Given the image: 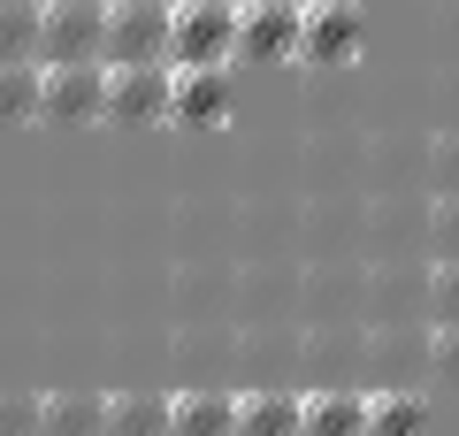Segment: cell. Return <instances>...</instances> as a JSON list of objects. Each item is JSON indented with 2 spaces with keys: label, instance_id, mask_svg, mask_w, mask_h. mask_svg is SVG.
I'll list each match as a JSON object with an SVG mask.
<instances>
[{
  "label": "cell",
  "instance_id": "22",
  "mask_svg": "<svg viewBox=\"0 0 459 436\" xmlns=\"http://www.w3.org/2000/svg\"><path fill=\"white\" fill-rule=\"evenodd\" d=\"M238 8H246V0H238Z\"/></svg>",
  "mask_w": 459,
  "mask_h": 436
},
{
  "label": "cell",
  "instance_id": "9",
  "mask_svg": "<svg viewBox=\"0 0 459 436\" xmlns=\"http://www.w3.org/2000/svg\"><path fill=\"white\" fill-rule=\"evenodd\" d=\"M299 436H368V398H352V390L299 398Z\"/></svg>",
  "mask_w": 459,
  "mask_h": 436
},
{
  "label": "cell",
  "instance_id": "20",
  "mask_svg": "<svg viewBox=\"0 0 459 436\" xmlns=\"http://www.w3.org/2000/svg\"><path fill=\"white\" fill-rule=\"evenodd\" d=\"M429 368H437L444 383H459V322H437V337H429Z\"/></svg>",
  "mask_w": 459,
  "mask_h": 436
},
{
  "label": "cell",
  "instance_id": "8",
  "mask_svg": "<svg viewBox=\"0 0 459 436\" xmlns=\"http://www.w3.org/2000/svg\"><path fill=\"white\" fill-rule=\"evenodd\" d=\"M299 23H307V0H246L238 8V54L283 62V54H299Z\"/></svg>",
  "mask_w": 459,
  "mask_h": 436
},
{
  "label": "cell",
  "instance_id": "4",
  "mask_svg": "<svg viewBox=\"0 0 459 436\" xmlns=\"http://www.w3.org/2000/svg\"><path fill=\"white\" fill-rule=\"evenodd\" d=\"M47 123H100L108 115V62H47V92H39Z\"/></svg>",
  "mask_w": 459,
  "mask_h": 436
},
{
  "label": "cell",
  "instance_id": "16",
  "mask_svg": "<svg viewBox=\"0 0 459 436\" xmlns=\"http://www.w3.org/2000/svg\"><path fill=\"white\" fill-rule=\"evenodd\" d=\"M100 436H169V398H146V390L108 398V429Z\"/></svg>",
  "mask_w": 459,
  "mask_h": 436
},
{
  "label": "cell",
  "instance_id": "18",
  "mask_svg": "<svg viewBox=\"0 0 459 436\" xmlns=\"http://www.w3.org/2000/svg\"><path fill=\"white\" fill-rule=\"evenodd\" d=\"M429 253H437V260H459V192H444L437 214H429Z\"/></svg>",
  "mask_w": 459,
  "mask_h": 436
},
{
  "label": "cell",
  "instance_id": "3",
  "mask_svg": "<svg viewBox=\"0 0 459 436\" xmlns=\"http://www.w3.org/2000/svg\"><path fill=\"white\" fill-rule=\"evenodd\" d=\"M108 0H47L39 16V62H100Z\"/></svg>",
  "mask_w": 459,
  "mask_h": 436
},
{
  "label": "cell",
  "instance_id": "7",
  "mask_svg": "<svg viewBox=\"0 0 459 436\" xmlns=\"http://www.w3.org/2000/svg\"><path fill=\"white\" fill-rule=\"evenodd\" d=\"M368 39L360 0H307V23H299V54L307 62H352Z\"/></svg>",
  "mask_w": 459,
  "mask_h": 436
},
{
  "label": "cell",
  "instance_id": "5",
  "mask_svg": "<svg viewBox=\"0 0 459 436\" xmlns=\"http://www.w3.org/2000/svg\"><path fill=\"white\" fill-rule=\"evenodd\" d=\"M108 123H169V62H115L108 69Z\"/></svg>",
  "mask_w": 459,
  "mask_h": 436
},
{
  "label": "cell",
  "instance_id": "17",
  "mask_svg": "<svg viewBox=\"0 0 459 436\" xmlns=\"http://www.w3.org/2000/svg\"><path fill=\"white\" fill-rule=\"evenodd\" d=\"M421 307H429V322H459V260H437V268H429Z\"/></svg>",
  "mask_w": 459,
  "mask_h": 436
},
{
  "label": "cell",
  "instance_id": "21",
  "mask_svg": "<svg viewBox=\"0 0 459 436\" xmlns=\"http://www.w3.org/2000/svg\"><path fill=\"white\" fill-rule=\"evenodd\" d=\"M437 192H459V138L437 145Z\"/></svg>",
  "mask_w": 459,
  "mask_h": 436
},
{
  "label": "cell",
  "instance_id": "13",
  "mask_svg": "<svg viewBox=\"0 0 459 436\" xmlns=\"http://www.w3.org/2000/svg\"><path fill=\"white\" fill-rule=\"evenodd\" d=\"M39 92H47V62H0V130L31 123Z\"/></svg>",
  "mask_w": 459,
  "mask_h": 436
},
{
  "label": "cell",
  "instance_id": "12",
  "mask_svg": "<svg viewBox=\"0 0 459 436\" xmlns=\"http://www.w3.org/2000/svg\"><path fill=\"white\" fill-rule=\"evenodd\" d=\"M230 414H238V398H222V390H184V398H169V436H230Z\"/></svg>",
  "mask_w": 459,
  "mask_h": 436
},
{
  "label": "cell",
  "instance_id": "6",
  "mask_svg": "<svg viewBox=\"0 0 459 436\" xmlns=\"http://www.w3.org/2000/svg\"><path fill=\"white\" fill-rule=\"evenodd\" d=\"M230 62H169V123H222Z\"/></svg>",
  "mask_w": 459,
  "mask_h": 436
},
{
  "label": "cell",
  "instance_id": "10",
  "mask_svg": "<svg viewBox=\"0 0 459 436\" xmlns=\"http://www.w3.org/2000/svg\"><path fill=\"white\" fill-rule=\"evenodd\" d=\"M100 429H108V398H92V390L39 398V436H100Z\"/></svg>",
  "mask_w": 459,
  "mask_h": 436
},
{
  "label": "cell",
  "instance_id": "14",
  "mask_svg": "<svg viewBox=\"0 0 459 436\" xmlns=\"http://www.w3.org/2000/svg\"><path fill=\"white\" fill-rule=\"evenodd\" d=\"M39 16L47 0H0V62H39Z\"/></svg>",
  "mask_w": 459,
  "mask_h": 436
},
{
  "label": "cell",
  "instance_id": "1",
  "mask_svg": "<svg viewBox=\"0 0 459 436\" xmlns=\"http://www.w3.org/2000/svg\"><path fill=\"white\" fill-rule=\"evenodd\" d=\"M238 54V0H177L169 8V62H230Z\"/></svg>",
  "mask_w": 459,
  "mask_h": 436
},
{
  "label": "cell",
  "instance_id": "11",
  "mask_svg": "<svg viewBox=\"0 0 459 436\" xmlns=\"http://www.w3.org/2000/svg\"><path fill=\"white\" fill-rule=\"evenodd\" d=\"M230 436H299V398L291 390H253V398H238Z\"/></svg>",
  "mask_w": 459,
  "mask_h": 436
},
{
  "label": "cell",
  "instance_id": "15",
  "mask_svg": "<svg viewBox=\"0 0 459 436\" xmlns=\"http://www.w3.org/2000/svg\"><path fill=\"white\" fill-rule=\"evenodd\" d=\"M368 436H429V405L413 390H383L368 398Z\"/></svg>",
  "mask_w": 459,
  "mask_h": 436
},
{
  "label": "cell",
  "instance_id": "2",
  "mask_svg": "<svg viewBox=\"0 0 459 436\" xmlns=\"http://www.w3.org/2000/svg\"><path fill=\"white\" fill-rule=\"evenodd\" d=\"M169 8L177 0H108V39L100 62H169Z\"/></svg>",
  "mask_w": 459,
  "mask_h": 436
},
{
  "label": "cell",
  "instance_id": "19",
  "mask_svg": "<svg viewBox=\"0 0 459 436\" xmlns=\"http://www.w3.org/2000/svg\"><path fill=\"white\" fill-rule=\"evenodd\" d=\"M0 436H39V398L31 390H0Z\"/></svg>",
  "mask_w": 459,
  "mask_h": 436
}]
</instances>
